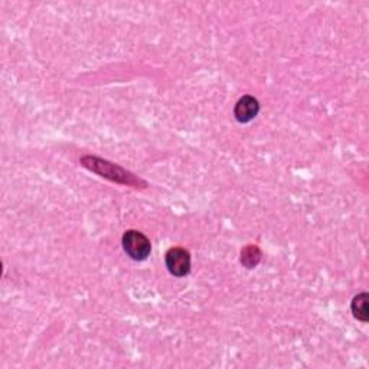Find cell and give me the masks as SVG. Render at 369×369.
Masks as SVG:
<instances>
[{
    "mask_svg": "<svg viewBox=\"0 0 369 369\" xmlns=\"http://www.w3.org/2000/svg\"><path fill=\"white\" fill-rule=\"evenodd\" d=\"M165 262L169 273L174 277H185L190 273V255L189 251L182 247H173L168 250Z\"/></svg>",
    "mask_w": 369,
    "mask_h": 369,
    "instance_id": "3957f363",
    "label": "cell"
},
{
    "mask_svg": "<svg viewBox=\"0 0 369 369\" xmlns=\"http://www.w3.org/2000/svg\"><path fill=\"white\" fill-rule=\"evenodd\" d=\"M261 261V250L257 245H247L241 251V264L245 269H254L258 266V262Z\"/></svg>",
    "mask_w": 369,
    "mask_h": 369,
    "instance_id": "8992f818",
    "label": "cell"
},
{
    "mask_svg": "<svg viewBox=\"0 0 369 369\" xmlns=\"http://www.w3.org/2000/svg\"><path fill=\"white\" fill-rule=\"evenodd\" d=\"M368 293H361L354 297L352 305H350V309H352V313L355 318L361 322H368L369 321V312H368Z\"/></svg>",
    "mask_w": 369,
    "mask_h": 369,
    "instance_id": "5b68a950",
    "label": "cell"
},
{
    "mask_svg": "<svg viewBox=\"0 0 369 369\" xmlns=\"http://www.w3.org/2000/svg\"><path fill=\"white\" fill-rule=\"evenodd\" d=\"M80 162L85 169H89L93 173L98 174V177H102L111 182L134 188H146V182L134 177L132 172L123 169L121 166L114 165L109 161H102L96 156H84L81 157Z\"/></svg>",
    "mask_w": 369,
    "mask_h": 369,
    "instance_id": "6da1fadb",
    "label": "cell"
},
{
    "mask_svg": "<svg viewBox=\"0 0 369 369\" xmlns=\"http://www.w3.org/2000/svg\"><path fill=\"white\" fill-rule=\"evenodd\" d=\"M258 111H260L258 100L254 98L253 96H244L235 104L234 117L237 118L238 123H250L258 116Z\"/></svg>",
    "mask_w": 369,
    "mask_h": 369,
    "instance_id": "277c9868",
    "label": "cell"
},
{
    "mask_svg": "<svg viewBox=\"0 0 369 369\" xmlns=\"http://www.w3.org/2000/svg\"><path fill=\"white\" fill-rule=\"evenodd\" d=\"M123 249L132 260L145 261L152 253V244L145 234L130 230L123 235Z\"/></svg>",
    "mask_w": 369,
    "mask_h": 369,
    "instance_id": "7a4b0ae2",
    "label": "cell"
}]
</instances>
